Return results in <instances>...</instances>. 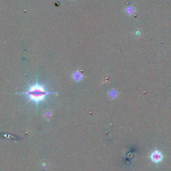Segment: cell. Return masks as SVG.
Returning <instances> with one entry per match:
<instances>
[{
    "label": "cell",
    "instance_id": "2",
    "mask_svg": "<svg viewBox=\"0 0 171 171\" xmlns=\"http://www.w3.org/2000/svg\"><path fill=\"white\" fill-rule=\"evenodd\" d=\"M151 158H152V161L155 162H158L161 161V160L162 159V155L159 151L155 150L152 152V155H151Z\"/></svg>",
    "mask_w": 171,
    "mask_h": 171
},
{
    "label": "cell",
    "instance_id": "1",
    "mask_svg": "<svg viewBox=\"0 0 171 171\" xmlns=\"http://www.w3.org/2000/svg\"><path fill=\"white\" fill-rule=\"evenodd\" d=\"M18 94H25L29 97V100L33 101L36 102L37 108L38 106V104L42 101H45V98L48 95L55 94V92H50L45 89L44 86L39 85L38 83H36L35 85L31 86L27 92L18 93Z\"/></svg>",
    "mask_w": 171,
    "mask_h": 171
}]
</instances>
